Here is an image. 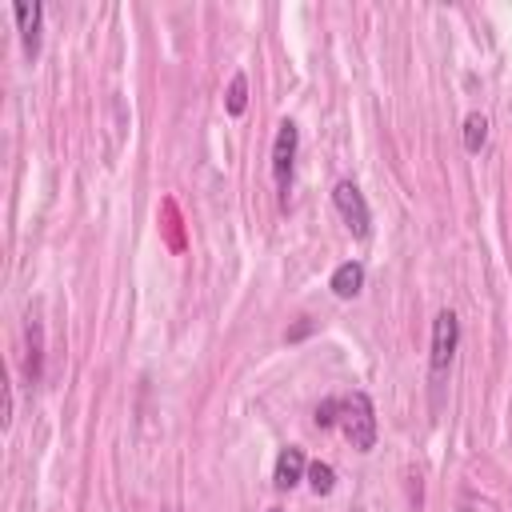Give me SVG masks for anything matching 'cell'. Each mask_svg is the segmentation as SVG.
Instances as JSON below:
<instances>
[{
    "label": "cell",
    "mask_w": 512,
    "mask_h": 512,
    "mask_svg": "<svg viewBox=\"0 0 512 512\" xmlns=\"http://www.w3.org/2000/svg\"><path fill=\"white\" fill-rule=\"evenodd\" d=\"M456 348H460V316L452 308H440L432 320V344H428V380H432L436 404H440V380L448 376Z\"/></svg>",
    "instance_id": "cell-1"
},
{
    "label": "cell",
    "mask_w": 512,
    "mask_h": 512,
    "mask_svg": "<svg viewBox=\"0 0 512 512\" xmlns=\"http://www.w3.org/2000/svg\"><path fill=\"white\" fill-rule=\"evenodd\" d=\"M336 428L352 440L356 452H372V448H376V408H372L368 392H348V396H340Z\"/></svg>",
    "instance_id": "cell-2"
},
{
    "label": "cell",
    "mask_w": 512,
    "mask_h": 512,
    "mask_svg": "<svg viewBox=\"0 0 512 512\" xmlns=\"http://www.w3.org/2000/svg\"><path fill=\"white\" fill-rule=\"evenodd\" d=\"M296 152H300V128H296V120H280V128L272 136V180H276L280 208H288V192H292V176H296Z\"/></svg>",
    "instance_id": "cell-3"
},
{
    "label": "cell",
    "mask_w": 512,
    "mask_h": 512,
    "mask_svg": "<svg viewBox=\"0 0 512 512\" xmlns=\"http://www.w3.org/2000/svg\"><path fill=\"white\" fill-rule=\"evenodd\" d=\"M332 204H336L340 220L348 224V232H352L356 240H368V232H372V212H368L364 192H360L352 180H336V188H332Z\"/></svg>",
    "instance_id": "cell-4"
},
{
    "label": "cell",
    "mask_w": 512,
    "mask_h": 512,
    "mask_svg": "<svg viewBox=\"0 0 512 512\" xmlns=\"http://www.w3.org/2000/svg\"><path fill=\"white\" fill-rule=\"evenodd\" d=\"M12 16H16V24H20L24 56L36 60V56H40V40H44V4H40V0H32V4L24 0V4L12 8Z\"/></svg>",
    "instance_id": "cell-5"
},
{
    "label": "cell",
    "mask_w": 512,
    "mask_h": 512,
    "mask_svg": "<svg viewBox=\"0 0 512 512\" xmlns=\"http://www.w3.org/2000/svg\"><path fill=\"white\" fill-rule=\"evenodd\" d=\"M24 380L28 384L44 380V324L32 312H28V328H24Z\"/></svg>",
    "instance_id": "cell-6"
},
{
    "label": "cell",
    "mask_w": 512,
    "mask_h": 512,
    "mask_svg": "<svg viewBox=\"0 0 512 512\" xmlns=\"http://www.w3.org/2000/svg\"><path fill=\"white\" fill-rule=\"evenodd\" d=\"M304 472H308V456H304V448H300V444H288V448H280V456H276L272 484H276L280 492H288V488H296V484L304 480Z\"/></svg>",
    "instance_id": "cell-7"
},
{
    "label": "cell",
    "mask_w": 512,
    "mask_h": 512,
    "mask_svg": "<svg viewBox=\"0 0 512 512\" xmlns=\"http://www.w3.org/2000/svg\"><path fill=\"white\" fill-rule=\"evenodd\" d=\"M328 288H332L340 300L360 296V288H364V264H360V260H344V264H336V272H332Z\"/></svg>",
    "instance_id": "cell-8"
},
{
    "label": "cell",
    "mask_w": 512,
    "mask_h": 512,
    "mask_svg": "<svg viewBox=\"0 0 512 512\" xmlns=\"http://www.w3.org/2000/svg\"><path fill=\"white\" fill-rule=\"evenodd\" d=\"M488 144V116L484 112H468L464 116V152H480Z\"/></svg>",
    "instance_id": "cell-9"
},
{
    "label": "cell",
    "mask_w": 512,
    "mask_h": 512,
    "mask_svg": "<svg viewBox=\"0 0 512 512\" xmlns=\"http://www.w3.org/2000/svg\"><path fill=\"white\" fill-rule=\"evenodd\" d=\"M244 108H248V76L244 72H232L228 96H224V112L228 116H244Z\"/></svg>",
    "instance_id": "cell-10"
},
{
    "label": "cell",
    "mask_w": 512,
    "mask_h": 512,
    "mask_svg": "<svg viewBox=\"0 0 512 512\" xmlns=\"http://www.w3.org/2000/svg\"><path fill=\"white\" fill-rule=\"evenodd\" d=\"M304 476H308V488H312L316 496H328V492L336 488V468H332V464H324V460H312Z\"/></svg>",
    "instance_id": "cell-11"
},
{
    "label": "cell",
    "mask_w": 512,
    "mask_h": 512,
    "mask_svg": "<svg viewBox=\"0 0 512 512\" xmlns=\"http://www.w3.org/2000/svg\"><path fill=\"white\" fill-rule=\"evenodd\" d=\"M336 416H340V396H328L316 404V428H336Z\"/></svg>",
    "instance_id": "cell-12"
},
{
    "label": "cell",
    "mask_w": 512,
    "mask_h": 512,
    "mask_svg": "<svg viewBox=\"0 0 512 512\" xmlns=\"http://www.w3.org/2000/svg\"><path fill=\"white\" fill-rule=\"evenodd\" d=\"M308 332H312V320H300V324H296V328L288 332V340H304Z\"/></svg>",
    "instance_id": "cell-13"
},
{
    "label": "cell",
    "mask_w": 512,
    "mask_h": 512,
    "mask_svg": "<svg viewBox=\"0 0 512 512\" xmlns=\"http://www.w3.org/2000/svg\"><path fill=\"white\" fill-rule=\"evenodd\" d=\"M268 512H284V508H268Z\"/></svg>",
    "instance_id": "cell-14"
}]
</instances>
